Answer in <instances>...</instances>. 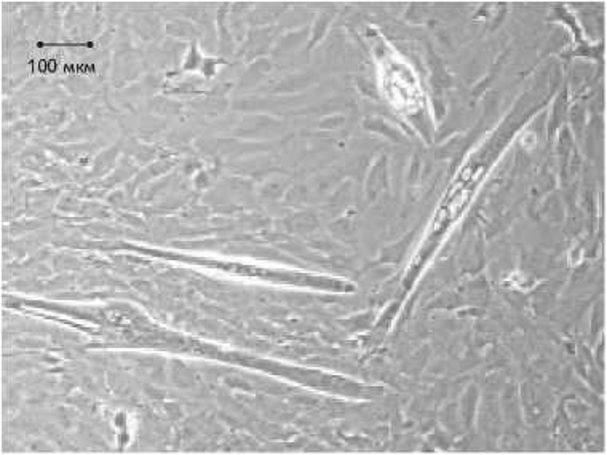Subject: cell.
I'll return each instance as SVG.
<instances>
[{
	"mask_svg": "<svg viewBox=\"0 0 607 455\" xmlns=\"http://www.w3.org/2000/svg\"><path fill=\"white\" fill-rule=\"evenodd\" d=\"M385 90L389 91L390 99L395 106L405 111H413L421 103V88L416 77L409 72L405 64L392 61L389 71L385 74Z\"/></svg>",
	"mask_w": 607,
	"mask_h": 455,
	"instance_id": "obj_1",
	"label": "cell"
}]
</instances>
